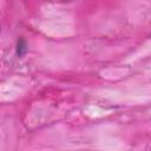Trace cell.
I'll return each mask as SVG.
<instances>
[{
  "label": "cell",
  "instance_id": "cell-1",
  "mask_svg": "<svg viewBox=\"0 0 151 151\" xmlns=\"http://www.w3.org/2000/svg\"><path fill=\"white\" fill-rule=\"evenodd\" d=\"M26 52V45H25V41L24 40H20L19 44H18V54L21 55Z\"/></svg>",
  "mask_w": 151,
  "mask_h": 151
}]
</instances>
